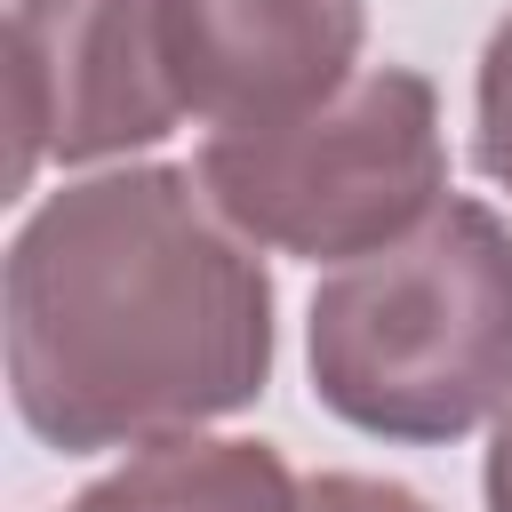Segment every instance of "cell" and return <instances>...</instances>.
<instances>
[{"mask_svg": "<svg viewBox=\"0 0 512 512\" xmlns=\"http://www.w3.org/2000/svg\"><path fill=\"white\" fill-rule=\"evenodd\" d=\"M312 400L392 448H448L512 408V224L448 192L408 240L320 280Z\"/></svg>", "mask_w": 512, "mask_h": 512, "instance_id": "7a4b0ae2", "label": "cell"}, {"mask_svg": "<svg viewBox=\"0 0 512 512\" xmlns=\"http://www.w3.org/2000/svg\"><path fill=\"white\" fill-rule=\"evenodd\" d=\"M304 512H432V504L400 480H376V472H312Z\"/></svg>", "mask_w": 512, "mask_h": 512, "instance_id": "ba28073f", "label": "cell"}, {"mask_svg": "<svg viewBox=\"0 0 512 512\" xmlns=\"http://www.w3.org/2000/svg\"><path fill=\"white\" fill-rule=\"evenodd\" d=\"M192 176L256 248L304 264L376 256L448 200L440 88L416 64H368L296 120L216 128Z\"/></svg>", "mask_w": 512, "mask_h": 512, "instance_id": "3957f363", "label": "cell"}, {"mask_svg": "<svg viewBox=\"0 0 512 512\" xmlns=\"http://www.w3.org/2000/svg\"><path fill=\"white\" fill-rule=\"evenodd\" d=\"M472 104H480V128H472V160L488 184L512 192V16L488 32L480 48V80H472Z\"/></svg>", "mask_w": 512, "mask_h": 512, "instance_id": "52a82bcc", "label": "cell"}, {"mask_svg": "<svg viewBox=\"0 0 512 512\" xmlns=\"http://www.w3.org/2000/svg\"><path fill=\"white\" fill-rule=\"evenodd\" d=\"M368 40V0H160V56L192 120L264 128L328 104Z\"/></svg>", "mask_w": 512, "mask_h": 512, "instance_id": "5b68a950", "label": "cell"}, {"mask_svg": "<svg viewBox=\"0 0 512 512\" xmlns=\"http://www.w3.org/2000/svg\"><path fill=\"white\" fill-rule=\"evenodd\" d=\"M480 496H488V512H512V408L496 416V440H488V464H480Z\"/></svg>", "mask_w": 512, "mask_h": 512, "instance_id": "9c48e42d", "label": "cell"}, {"mask_svg": "<svg viewBox=\"0 0 512 512\" xmlns=\"http://www.w3.org/2000/svg\"><path fill=\"white\" fill-rule=\"evenodd\" d=\"M184 120L160 0H16V184L40 160L144 152Z\"/></svg>", "mask_w": 512, "mask_h": 512, "instance_id": "277c9868", "label": "cell"}, {"mask_svg": "<svg viewBox=\"0 0 512 512\" xmlns=\"http://www.w3.org/2000/svg\"><path fill=\"white\" fill-rule=\"evenodd\" d=\"M64 512H304V480L264 440H152Z\"/></svg>", "mask_w": 512, "mask_h": 512, "instance_id": "8992f818", "label": "cell"}, {"mask_svg": "<svg viewBox=\"0 0 512 512\" xmlns=\"http://www.w3.org/2000/svg\"><path fill=\"white\" fill-rule=\"evenodd\" d=\"M272 384V272L192 168L48 192L8 248V400L56 456L184 440Z\"/></svg>", "mask_w": 512, "mask_h": 512, "instance_id": "6da1fadb", "label": "cell"}]
</instances>
